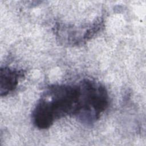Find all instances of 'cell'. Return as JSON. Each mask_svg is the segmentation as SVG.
<instances>
[{"instance_id": "1", "label": "cell", "mask_w": 146, "mask_h": 146, "mask_svg": "<svg viewBox=\"0 0 146 146\" xmlns=\"http://www.w3.org/2000/svg\"><path fill=\"white\" fill-rule=\"evenodd\" d=\"M83 108L81 81L77 84L50 86L42 95L32 112L35 126L46 129L57 120L73 115L79 119Z\"/></svg>"}, {"instance_id": "2", "label": "cell", "mask_w": 146, "mask_h": 146, "mask_svg": "<svg viewBox=\"0 0 146 146\" xmlns=\"http://www.w3.org/2000/svg\"><path fill=\"white\" fill-rule=\"evenodd\" d=\"M24 76L22 70L11 68L8 67L1 68L0 91L1 96H6L17 87L19 80Z\"/></svg>"}]
</instances>
